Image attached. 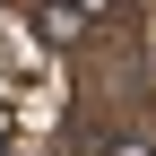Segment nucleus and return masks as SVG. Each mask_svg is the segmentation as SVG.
Instances as JSON below:
<instances>
[{
	"label": "nucleus",
	"mask_w": 156,
	"mask_h": 156,
	"mask_svg": "<svg viewBox=\"0 0 156 156\" xmlns=\"http://www.w3.org/2000/svg\"><path fill=\"white\" fill-rule=\"evenodd\" d=\"M78 35H87V26H78L69 0H35V44H44V52H69Z\"/></svg>",
	"instance_id": "nucleus-1"
},
{
	"label": "nucleus",
	"mask_w": 156,
	"mask_h": 156,
	"mask_svg": "<svg viewBox=\"0 0 156 156\" xmlns=\"http://www.w3.org/2000/svg\"><path fill=\"white\" fill-rule=\"evenodd\" d=\"M69 9H78V26H95V17H113L122 0H69Z\"/></svg>",
	"instance_id": "nucleus-2"
},
{
	"label": "nucleus",
	"mask_w": 156,
	"mask_h": 156,
	"mask_svg": "<svg viewBox=\"0 0 156 156\" xmlns=\"http://www.w3.org/2000/svg\"><path fill=\"white\" fill-rule=\"evenodd\" d=\"M104 156H147V147H139V139H104Z\"/></svg>",
	"instance_id": "nucleus-3"
}]
</instances>
